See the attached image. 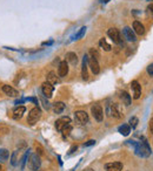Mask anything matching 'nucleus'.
Returning a JSON list of instances; mask_svg holds the SVG:
<instances>
[{
  "mask_svg": "<svg viewBox=\"0 0 153 171\" xmlns=\"http://www.w3.org/2000/svg\"><path fill=\"white\" fill-rule=\"evenodd\" d=\"M128 144H132L134 146L135 153L140 157H148L151 155V148L145 138H142V142H134V141H127Z\"/></svg>",
  "mask_w": 153,
  "mask_h": 171,
  "instance_id": "1",
  "label": "nucleus"
},
{
  "mask_svg": "<svg viewBox=\"0 0 153 171\" xmlns=\"http://www.w3.org/2000/svg\"><path fill=\"white\" fill-rule=\"evenodd\" d=\"M40 117H41V109L39 107H35V108L30 110V114H28V117H27V123L33 125L40 120Z\"/></svg>",
  "mask_w": 153,
  "mask_h": 171,
  "instance_id": "2",
  "label": "nucleus"
},
{
  "mask_svg": "<svg viewBox=\"0 0 153 171\" xmlns=\"http://www.w3.org/2000/svg\"><path fill=\"white\" fill-rule=\"evenodd\" d=\"M41 165V162H40V158L37 153H32L30 156V159H28V167L30 170L32 171H38L39 167Z\"/></svg>",
  "mask_w": 153,
  "mask_h": 171,
  "instance_id": "3",
  "label": "nucleus"
},
{
  "mask_svg": "<svg viewBox=\"0 0 153 171\" xmlns=\"http://www.w3.org/2000/svg\"><path fill=\"white\" fill-rule=\"evenodd\" d=\"M91 111H92L93 117H94L98 122H101V121H103L104 114H103V108H101L100 104H94V106L91 108Z\"/></svg>",
  "mask_w": 153,
  "mask_h": 171,
  "instance_id": "4",
  "label": "nucleus"
},
{
  "mask_svg": "<svg viewBox=\"0 0 153 171\" xmlns=\"http://www.w3.org/2000/svg\"><path fill=\"white\" fill-rule=\"evenodd\" d=\"M74 117H75V121L78 122L79 124H86L89 122V115L86 111H83V110H79V111H75L74 114Z\"/></svg>",
  "mask_w": 153,
  "mask_h": 171,
  "instance_id": "5",
  "label": "nucleus"
},
{
  "mask_svg": "<svg viewBox=\"0 0 153 171\" xmlns=\"http://www.w3.org/2000/svg\"><path fill=\"white\" fill-rule=\"evenodd\" d=\"M107 35L112 39V41L117 45H120L121 43V38H120V32L117 29V28H110L107 31Z\"/></svg>",
  "mask_w": 153,
  "mask_h": 171,
  "instance_id": "6",
  "label": "nucleus"
},
{
  "mask_svg": "<svg viewBox=\"0 0 153 171\" xmlns=\"http://www.w3.org/2000/svg\"><path fill=\"white\" fill-rule=\"evenodd\" d=\"M53 86L50 83V82H44L42 84H41V92H42V94H44V96H46V97H52V95H53Z\"/></svg>",
  "mask_w": 153,
  "mask_h": 171,
  "instance_id": "7",
  "label": "nucleus"
},
{
  "mask_svg": "<svg viewBox=\"0 0 153 171\" xmlns=\"http://www.w3.org/2000/svg\"><path fill=\"white\" fill-rule=\"evenodd\" d=\"M87 63H89V66H90V68H91V70H92L93 74L97 75V74L100 73V66H99L98 60H96L93 57H89L87 59Z\"/></svg>",
  "mask_w": 153,
  "mask_h": 171,
  "instance_id": "8",
  "label": "nucleus"
},
{
  "mask_svg": "<svg viewBox=\"0 0 153 171\" xmlns=\"http://www.w3.org/2000/svg\"><path fill=\"white\" fill-rule=\"evenodd\" d=\"M69 123H71V118H69L68 116H66V117H60V118L55 122V128H57L58 131H61V130H62L65 127H67Z\"/></svg>",
  "mask_w": 153,
  "mask_h": 171,
  "instance_id": "9",
  "label": "nucleus"
},
{
  "mask_svg": "<svg viewBox=\"0 0 153 171\" xmlns=\"http://www.w3.org/2000/svg\"><path fill=\"white\" fill-rule=\"evenodd\" d=\"M131 88H132V90H133V99L138 100V99L140 97V95H141V86L139 84L138 81H132Z\"/></svg>",
  "mask_w": 153,
  "mask_h": 171,
  "instance_id": "10",
  "label": "nucleus"
},
{
  "mask_svg": "<svg viewBox=\"0 0 153 171\" xmlns=\"http://www.w3.org/2000/svg\"><path fill=\"white\" fill-rule=\"evenodd\" d=\"M3 92H4L7 96H11V97H17V96H19V92H18L17 89H14L12 86H8V84L3 86Z\"/></svg>",
  "mask_w": 153,
  "mask_h": 171,
  "instance_id": "11",
  "label": "nucleus"
},
{
  "mask_svg": "<svg viewBox=\"0 0 153 171\" xmlns=\"http://www.w3.org/2000/svg\"><path fill=\"white\" fill-rule=\"evenodd\" d=\"M123 32H124V35H125V38L128 40V41H131V42H134L135 40H137V36H135V33H134V31L132 29V28H130V27H125L124 29H123Z\"/></svg>",
  "mask_w": 153,
  "mask_h": 171,
  "instance_id": "12",
  "label": "nucleus"
},
{
  "mask_svg": "<svg viewBox=\"0 0 153 171\" xmlns=\"http://www.w3.org/2000/svg\"><path fill=\"white\" fill-rule=\"evenodd\" d=\"M67 74H68V63H67V61H61L58 67V75L60 77H64Z\"/></svg>",
  "mask_w": 153,
  "mask_h": 171,
  "instance_id": "13",
  "label": "nucleus"
},
{
  "mask_svg": "<svg viewBox=\"0 0 153 171\" xmlns=\"http://www.w3.org/2000/svg\"><path fill=\"white\" fill-rule=\"evenodd\" d=\"M105 169L107 171H121L123 170V164L120 162H113V163H107L105 165Z\"/></svg>",
  "mask_w": 153,
  "mask_h": 171,
  "instance_id": "14",
  "label": "nucleus"
},
{
  "mask_svg": "<svg viewBox=\"0 0 153 171\" xmlns=\"http://www.w3.org/2000/svg\"><path fill=\"white\" fill-rule=\"evenodd\" d=\"M133 31L138 35H142L145 33V27L140 21H134L133 22Z\"/></svg>",
  "mask_w": 153,
  "mask_h": 171,
  "instance_id": "15",
  "label": "nucleus"
},
{
  "mask_svg": "<svg viewBox=\"0 0 153 171\" xmlns=\"http://www.w3.org/2000/svg\"><path fill=\"white\" fill-rule=\"evenodd\" d=\"M25 110H26V108H25L24 106H18V107H16L14 110H13V117H14L16 120L21 118L23 115H24V113H25Z\"/></svg>",
  "mask_w": 153,
  "mask_h": 171,
  "instance_id": "16",
  "label": "nucleus"
},
{
  "mask_svg": "<svg viewBox=\"0 0 153 171\" xmlns=\"http://www.w3.org/2000/svg\"><path fill=\"white\" fill-rule=\"evenodd\" d=\"M87 59L89 56L87 55H84V59H83V68H81V76L84 80H87L89 78V74H87Z\"/></svg>",
  "mask_w": 153,
  "mask_h": 171,
  "instance_id": "17",
  "label": "nucleus"
},
{
  "mask_svg": "<svg viewBox=\"0 0 153 171\" xmlns=\"http://www.w3.org/2000/svg\"><path fill=\"white\" fill-rule=\"evenodd\" d=\"M66 61L69 62L71 64H76V62H78V56H76L75 53L69 52L66 54Z\"/></svg>",
  "mask_w": 153,
  "mask_h": 171,
  "instance_id": "18",
  "label": "nucleus"
},
{
  "mask_svg": "<svg viewBox=\"0 0 153 171\" xmlns=\"http://www.w3.org/2000/svg\"><path fill=\"white\" fill-rule=\"evenodd\" d=\"M120 99L123 101V103L125 106H130L131 104V95L127 92H121L120 93Z\"/></svg>",
  "mask_w": 153,
  "mask_h": 171,
  "instance_id": "19",
  "label": "nucleus"
},
{
  "mask_svg": "<svg viewBox=\"0 0 153 171\" xmlns=\"http://www.w3.org/2000/svg\"><path fill=\"white\" fill-rule=\"evenodd\" d=\"M64 109H65L64 102H55V103L53 104V110H54L55 114H61V113L64 111Z\"/></svg>",
  "mask_w": 153,
  "mask_h": 171,
  "instance_id": "20",
  "label": "nucleus"
},
{
  "mask_svg": "<svg viewBox=\"0 0 153 171\" xmlns=\"http://www.w3.org/2000/svg\"><path fill=\"white\" fill-rule=\"evenodd\" d=\"M118 130H119V132H120L121 135H124V136H128V134L131 132V128H130L127 124H123V125H120Z\"/></svg>",
  "mask_w": 153,
  "mask_h": 171,
  "instance_id": "21",
  "label": "nucleus"
},
{
  "mask_svg": "<svg viewBox=\"0 0 153 171\" xmlns=\"http://www.w3.org/2000/svg\"><path fill=\"white\" fill-rule=\"evenodd\" d=\"M10 157V152L7 149H0V162H5Z\"/></svg>",
  "mask_w": 153,
  "mask_h": 171,
  "instance_id": "22",
  "label": "nucleus"
},
{
  "mask_svg": "<svg viewBox=\"0 0 153 171\" xmlns=\"http://www.w3.org/2000/svg\"><path fill=\"white\" fill-rule=\"evenodd\" d=\"M110 114H111L112 116L117 117V118H120V117H121V115H120V113H119L118 107H117V104H115V103H113V104L111 106V111H110Z\"/></svg>",
  "mask_w": 153,
  "mask_h": 171,
  "instance_id": "23",
  "label": "nucleus"
},
{
  "mask_svg": "<svg viewBox=\"0 0 153 171\" xmlns=\"http://www.w3.org/2000/svg\"><path fill=\"white\" fill-rule=\"evenodd\" d=\"M99 46H100L104 50H106V52H110V50H111V45L107 43V41H106L104 38L100 39V41H99Z\"/></svg>",
  "mask_w": 153,
  "mask_h": 171,
  "instance_id": "24",
  "label": "nucleus"
},
{
  "mask_svg": "<svg viewBox=\"0 0 153 171\" xmlns=\"http://www.w3.org/2000/svg\"><path fill=\"white\" fill-rule=\"evenodd\" d=\"M47 82H50L51 84L57 82V74H55L54 71H50V73L47 74Z\"/></svg>",
  "mask_w": 153,
  "mask_h": 171,
  "instance_id": "25",
  "label": "nucleus"
},
{
  "mask_svg": "<svg viewBox=\"0 0 153 171\" xmlns=\"http://www.w3.org/2000/svg\"><path fill=\"white\" fill-rule=\"evenodd\" d=\"M18 153H19V151L17 150V151H14L13 153H12V156H11V164L13 165V166H16L17 164H18Z\"/></svg>",
  "mask_w": 153,
  "mask_h": 171,
  "instance_id": "26",
  "label": "nucleus"
},
{
  "mask_svg": "<svg viewBox=\"0 0 153 171\" xmlns=\"http://www.w3.org/2000/svg\"><path fill=\"white\" fill-rule=\"evenodd\" d=\"M71 131H72V127H71V124H68L67 127H65V128L61 130V132H62V136H64V137H67V136L71 134Z\"/></svg>",
  "mask_w": 153,
  "mask_h": 171,
  "instance_id": "27",
  "label": "nucleus"
},
{
  "mask_svg": "<svg viewBox=\"0 0 153 171\" xmlns=\"http://www.w3.org/2000/svg\"><path fill=\"white\" fill-rule=\"evenodd\" d=\"M90 54H91V57H93V59H96V60H98V59L100 57V54H99V52H98L96 48H91Z\"/></svg>",
  "mask_w": 153,
  "mask_h": 171,
  "instance_id": "28",
  "label": "nucleus"
},
{
  "mask_svg": "<svg viewBox=\"0 0 153 171\" xmlns=\"http://www.w3.org/2000/svg\"><path fill=\"white\" fill-rule=\"evenodd\" d=\"M28 155H30V152L27 151V152H25V155H24V156H23V158H21V162H20V169H21V170L25 167V163H26V160H27Z\"/></svg>",
  "mask_w": 153,
  "mask_h": 171,
  "instance_id": "29",
  "label": "nucleus"
},
{
  "mask_svg": "<svg viewBox=\"0 0 153 171\" xmlns=\"http://www.w3.org/2000/svg\"><path fill=\"white\" fill-rule=\"evenodd\" d=\"M85 32H86V27H81V28H80V31L78 32V34L75 35V40L80 39V38H81V36H83V35L85 34Z\"/></svg>",
  "mask_w": 153,
  "mask_h": 171,
  "instance_id": "30",
  "label": "nucleus"
},
{
  "mask_svg": "<svg viewBox=\"0 0 153 171\" xmlns=\"http://www.w3.org/2000/svg\"><path fill=\"white\" fill-rule=\"evenodd\" d=\"M138 122H139V121H138V118H137V117H132V118L130 120V124H131V127H132L133 129L138 125Z\"/></svg>",
  "mask_w": 153,
  "mask_h": 171,
  "instance_id": "31",
  "label": "nucleus"
},
{
  "mask_svg": "<svg viewBox=\"0 0 153 171\" xmlns=\"http://www.w3.org/2000/svg\"><path fill=\"white\" fill-rule=\"evenodd\" d=\"M147 73L149 76H153V63H151L148 67H147Z\"/></svg>",
  "mask_w": 153,
  "mask_h": 171,
  "instance_id": "32",
  "label": "nucleus"
},
{
  "mask_svg": "<svg viewBox=\"0 0 153 171\" xmlns=\"http://www.w3.org/2000/svg\"><path fill=\"white\" fill-rule=\"evenodd\" d=\"M94 143H96V141H94V139H91V141L86 142V143L84 144V146H91V145H93Z\"/></svg>",
  "mask_w": 153,
  "mask_h": 171,
  "instance_id": "33",
  "label": "nucleus"
},
{
  "mask_svg": "<svg viewBox=\"0 0 153 171\" xmlns=\"http://www.w3.org/2000/svg\"><path fill=\"white\" fill-rule=\"evenodd\" d=\"M149 130H151V132L153 134V117H152L151 121H149Z\"/></svg>",
  "mask_w": 153,
  "mask_h": 171,
  "instance_id": "34",
  "label": "nucleus"
},
{
  "mask_svg": "<svg viewBox=\"0 0 153 171\" xmlns=\"http://www.w3.org/2000/svg\"><path fill=\"white\" fill-rule=\"evenodd\" d=\"M147 10H148V12H151V13L153 14V4H149V5L147 6Z\"/></svg>",
  "mask_w": 153,
  "mask_h": 171,
  "instance_id": "35",
  "label": "nucleus"
},
{
  "mask_svg": "<svg viewBox=\"0 0 153 171\" xmlns=\"http://www.w3.org/2000/svg\"><path fill=\"white\" fill-rule=\"evenodd\" d=\"M28 101H32L33 103H35V104H38V100L35 99V97H32V99H27Z\"/></svg>",
  "mask_w": 153,
  "mask_h": 171,
  "instance_id": "36",
  "label": "nucleus"
},
{
  "mask_svg": "<svg viewBox=\"0 0 153 171\" xmlns=\"http://www.w3.org/2000/svg\"><path fill=\"white\" fill-rule=\"evenodd\" d=\"M74 150H76V146H72V148H71V150H69V153H72Z\"/></svg>",
  "mask_w": 153,
  "mask_h": 171,
  "instance_id": "37",
  "label": "nucleus"
},
{
  "mask_svg": "<svg viewBox=\"0 0 153 171\" xmlns=\"http://www.w3.org/2000/svg\"><path fill=\"white\" fill-rule=\"evenodd\" d=\"M42 45H44V46H46V45H47V46H50V45H52V41H50V42H44Z\"/></svg>",
  "mask_w": 153,
  "mask_h": 171,
  "instance_id": "38",
  "label": "nucleus"
},
{
  "mask_svg": "<svg viewBox=\"0 0 153 171\" xmlns=\"http://www.w3.org/2000/svg\"><path fill=\"white\" fill-rule=\"evenodd\" d=\"M110 0H103V3H108Z\"/></svg>",
  "mask_w": 153,
  "mask_h": 171,
  "instance_id": "39",
  "label": "nucleus"
},
{
  "mask_svg": "<svg viewBox=\"0 0 153 171\" xmlns=\"http://www.w3.org/2000/svg\"><path fill=\"white\" fill-rule=\"evenodd\" d=\"M85 171H94V170H92V169H87V170H85Z\"/></svg>",
  "mask_w": 153,
  "mask_h": 171,
  "instance_id": "40",
  "label": "nucleus"
},
{
  "mask_svg": "<svg viewBox=\"0 0 153 171\" xmlns=\"http://www.w3.org/2000/svg\"><path fill=\"white\" fill-rule=\"evenodd\" d=\"M3 170V167H1V165H0V171H1Z\"/></svg>",
  "mask_w": 153,
  "mask_h": 171,
  "instance_id": "41",
  "label": "nucleus"
},
{
  "mask_svg": "<svg viewBox=\"0 0 153 171\" xmlns=\"http://www.w3.org/2000/svg\"><path fill=\"white\" fill-rule=\"evenodd\" d=\"M147 1H153V0H147Z\"/></svg>",
  "mask_w": 153,
  "mask_h": 171,
  "instance_id": "42",
  "label": "nucleus"
}]
</instances>
